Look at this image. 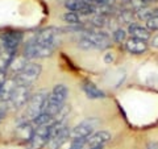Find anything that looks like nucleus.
<instances>
[{
    "instance_id": "14",
    "label": "nucleus",
    "mask_w": 158,
    "mask_h": 149,
    "mask_svg": "<svg viewBox=\"0 0 158 149\" xmlns=\"http://www.w3.org/2000/svg\"><path fill=\"white\" fill-rule=\"evenodd\" d=\"M82 90L85 91L87 98H90V99H102V98L106 96V94L102 90H99L95 84H94L92 82H90V81H83Z\"/></svg>"
},
{
    "instance_id": "4",
    "label": "nucleus",
    "mask_w": 158,
    "mask_h": 149,
    "mask_svg": "<svg viewBox=\"0 0 158 149\" xmlns=\"http://www.w3.org/2000/svg\"><path fill=\"white\" fill-rule=\"evenodd\" d=\"M41 71H42V67L40 63L28 62L27 65L23 67V70L15 77V81H16V83L20 84V86L32 87V84L41 75Z\"/></svg>"
},
{
    "instance_id": "1",
    "label": "nucleus",
    "mask_w": 158,
    "mask_h": 149,
    "mask_svg": "<svg viewBox=\"0 0 158 149\" xmlns=\"http://www.w3.org/2000/svg\"><path fill=\"white\" fill-rule=\"evenodd\" d=\"M67 96H69V90L65 84H56V86L53 87V90L49 92L45 106H44L42 113L54 120L56 115L66 104Z\"/></svg>"
},
{
    "instance_id": "3",
    "label": "nucleus",
    "mask_w": 158,
    "mask_h": 149,
    "mask_svg": "<svg viewBox=\"0 0 158 149\" xmlns=\"http://www.w3.org/2000/svg\"><path fill=\"white\" fill-rule=\"evenodd\" d=\"M70 138V128L65 121L53 123L50 128V136L48 140L49 149H59Z\"/></svg>"
},
{
    "instance_id": "5",
    "label": "nucleus",
    "mask_w": 158,
    "mask_h": 149,
    "mask_svg": "<svg viewBox=\"0 0 158 149\" xmlns=\"http://www.w3.org/2000/svg\"><path fill=\"white\" fill-rule=\"evenodd\" d=\"M52 124H41L36 126L29 141L27 143L28 149H42L48 144L49 136H50Z\"/></svg>"
},
{
    "instance_id": "9",
    "label": "nucleus",
    "mask_w": 158,
    "mask_h": 149,
    "mask_svg": "<svg viewBox=\"0 0 158 149\" xmlns=\"http://www.w3.org/2000/svg\"><path fill=\"white\" fill-rule=\"evenodd\" d=\"M31 87L28 86H20L16 83V87L12 92L11 98H9L8 103L11 104V107H13L15 110H20L21 107H24L28 103V100L31 99Z\"/></svg>"
},
{
    "instance_id": "20",
    "label": "nucleus",
    "mask_w": 158,
    "mask_h": 149,
    "mask_svg": "<svg viewBox=\"0 0 158 149\" xmlns=\"http://www.w3.org/2000/svg\"><path fill=\"white\" fill-rule=\"evenodd\" d=\"M153 16V11L152 9H149L146 6L145 7H142L140 9H137V17L138 19H141V20H148L149 17Z\"/></svg>"
},
{
    "instance_id": "18",
    "label": "nucleus",
    "mask_w": 158,
    "mask_h": 149,
    "mask_svg": "<svg viewBox=\"0 0 158 149\" xmlns=\"http://www.w3.org/2000/svg\"><path fill=\"white\" fill-rule=\"evenodd\" d=\"M112 36H113V40H115L116 42L121 44V42L125 41V38H127V32L124 31V29L118 28V29H115V31H113Z\"/></svg>"
},
{
    "instance_id": "19",
    "label": "nucleus",
    "mask_w": 158,
    "mask_h": 149,
    "mask_svg": "<svg viewBox=\"0 0 158 149\" xmlns=\"http://www.w3.org/2000/svg\"><path fill=\"white\" fill-rule=\"evenodd\" d=\"M78 46L81 49H83V50H92V49H96L95 45H94L90 40L86 38V37H82L81 40H79V41H78Z\"/></svg>"
},
{
    "instance_id": "22",
    "label": "nucleus",
    "mask_w": 158,
    "mask_h": 149,
    "mask_svg": "<svg viewBox=\"0 0 158 149\" xmlns=\"http://www.w3.org/2000/svg\"><path fill=\"white\" fill-rule=\"evenodd\" d=\"M146 29L148 31H158V17L153 15L152 17L146 20Z\"/></svg>"
},
{
    "instance_id": "26",
    "label": "nucleus",
    "mask_w": 158,
    "mask_h": 149,
    "mask_svg": "<svg viewBox=\"0 0 158 149\" xmlns=\"http://www.w3.org/2000/svg\"><path fill=\"white\" fill-rule=\"evenodd\" d=\"M148 149H158V144L157 143H149L148 144Z\"/></svg>"
},
{
    "instance_id": "15",
    "label": "nucleus",
    "mask_w": 158,
    "mask_h": 149,
    "mask_svg": "<svg viewBox=\"0 0 158 149\" xmlns=\"http://www.w3.org/2000/svg\"><path fill=\"white\" fill-rule=\"evenodd\" d=\"M128 32H129V34L132 37L138 38V40H144V41H146V40L150 38V32L148 31L146 28H142L141 25H136V24L129 25Z\"/></svg>"
},
{
    "instance_id": "21",
    "label": "nucleus",
    "mask_w": 158,
    "mask_h": 149,
    "mask_svg": "<svg viewBox=\"0 0 158 149\" xmlns=\"http://www.w3.org/2000/svg\"><path fill=\"white\" fill-rule=\"evenodd\" d=\"M106 23H107V17L104 16V15H96V16L91 20V24H92V25H94V27H98V28L104 27Z\"/></svg>"
},
{
    "instance_id": "17",
    "label": "nucleus",
    "mask_w": 158,
    "mask_h": 149,
    "mask_svg": "<svg viewBox=\"0 0 158 149\" xmlns=\"http://www.w3.org/2000/svg\"><path fill=\"white\" fill-rule=\"evenodd\" d=\"M63 20H65V23L70 24V25H78V24H81V19H79V15L77 12H66L63 15Z\"/></svg>"
},
{
    "instance_id": "11",
    "label": "nucleus",
    "mask_w": 158,
    "mask_h": 149,
    "mask_svg": "<svg viewBox=\"0 0 158 149\" xmlns=\"http://www.w3.org/2000/svg\"><path fill=\"white\" fill-rule=\"evenodd\" d=\"M88 38L90 41L95 45L96 49H106L108 46H111V38L108 37L107 33H103V32H87L85 33V36Z\"/></svg>"
},
{
    "instance_id": "16",
    "label": "nucleus",
    "mask_w": 158,
    "mask_h": 149,
    "mask_svg": "<svg viewBox=\"0 0 158 149\" xmlns=\"http://www.w3.org/2000/svg\"><path fill=\"white\" fill-rule=\"evenodd\" d=\"M87 4V0H66L65 7L71 12H81Z\"/></svg>"
},
{
    "instance_id": "10",
    "label": "nucleus",
    "mask_w": 158,
    "mask_h": 149,
    "mask_svg": "<svg viewBox=\"0 0 158 149\" xmlns=\"http://www.w3.org/2000/svg\"><path fill=\"white\" fill-rule=\"evenodd\" d=\"M111 140V133L107 131H99L92 133L90 137L85 140V145L88 148H103L106 144Z\"/></svg>"
},
{
    "instance_id": "8",
    "label": "nucleus",
    "mask_w": 158,
    "mask_h": 149,
    "mask_svg": "<svg viewBox=\"0 0 158 149\" xmlns=\"http://www.w3.org/2000/svg\"><path fill=\"white\" fill-rule=\"evenodd\" d=\"M98 120L96 119H87V120H83L82 123H79L75 128H73L70 131V138L74 141V140H86L87 137H90L95 128L98 126Z\"/></svg>"
},
{
    "instance_id": "27",
    "label": "nucleus",
    "mask_w": 158,
    "mask_h": 149,
    "mask_svg": "<svg viewBox=\"0 0 158 149\" xmlns=\"http://www.w3.org/2000/svg\"><path fill=\"white\" fill-rule=\"evenodd\" d=\"M141 2L144 3L145 6H146V4H149V3H153V2H154V0H141Z\"/></svg>"
},
{
    "instance_id": "6",
    "label": "nucleus",
    "mask_w": 158,
    "mask_h": 149,
    "mask_svg": "<svg viewBox=\"0 0 158 149\" xmlns=\"http://www.w3.org/2000/svg\"><path fill=\"white\" fill-rule=\"evenodd\" d=\"M23 42V33L17 31H7L2 33L0 36V46L4 52H7L11 56H15V53L17 52V48L20 44Z\"/></svg>"
},
{
    "instance_id": "25",
    "label": "nucleus",
    "mask_w": 158,
    "mask_h": 149,
    "mask_svg": "<svg viewBox=\"0 0 158 149\" xmlns=\"http://www.w3.org/2000/svg\"><path fill=\"white\" fill-rule=\"evenodd\" d=\"M104 61H106L107 63H111V62L113 61V56H112V53H107V54H106Z\"/></svg>"
},
{
    "instance_id": "2",
    "label": "nucleus",
    "mask_w": 158,
    "mask_h": 149,
    "mask_svg": "<svg viewBox=\"0 0 158 149\" xmlns=\"http://www.w3.org/2000/svg\"><path fill=\"white\" fill-rule=\"evenodd\" d=\"M48 95L49 92L46 90H40L36 94L31 95V99L25 104V121H33L37 116L41 115Z\"/></svg>"
},
{
    "instance_id": "28",
    "label": "nucleus",
    "mask_w": 158,
    "mask_h": 149,
    "mask_svg": "<svg viewBox=\"0 0 158 149\" xmlns=\"http://www.w3.org/2000/svg\"><path fill=\"white\" fill-rule=\"evenodd\" d=\"M153 15H154V16H157V17H158V8H156L154 11H153Z\"/></svg>"
},
{
    "instance_id": "7",
    "label": "nucleus",
    "mask_w": 158,
    "mask_h": 149,
    "mask_svg": "<svg viewBox=\"0 0 158 149\" xmlns=\"http://www.w3.org/2000/svg\"><path fill=\"white\" fill-rule=\"evenodd\" d=\"M59 36H61V33H59L58 28L49 27V28L42 29V31H40L38 33L34 34L33 41L57 49V46L59 45V42H61V38H59Z\"/></svg>"
},
{
    "instance_id": "23",
    "label": "nucleus",
    "mask_w": 158,
    "mask_h": 149,
    "mask_svg": "<svg viewBox=\"0 0 158 149\" xmlns=\"http://www.w3.org/2000/svg\"><path fill=\"white\" fill-rule=\"evenodd\" d=\"M133 17H135L133 12L132 11H128V9H125V11H121V13H120V20H121L123 23L129 24V23H132Z\"/></svg>"
},
{
    "instance_id": "12",
    "label": "nucleus",
    "mask_w": 158,
    "mask_h": 149,
    "mask_svg": "<svg viewBox=\"0 0 158 149\" xmlns=\"http://www.w3.org/2000/svg\"><path fill=\"white\" fill-rule=\"evenodd\" d=\"M125 48L131 54H142L148 50V44H146V41H144V40L131 37L129 40H127Z\"/></svg>"
},
{
    "instance_id": "24",
    "label": "nucleus",
    "mask_w": 158,
    "mask_h": 149,
    "mask_svg": "<svg viewBox=\"0 0 158 149\" xmlns=\"http://www.w3.org/2000/svg\"><path fill=\"white\" fill-rule=\"evenodd\" d=\"M150 45H152L153 48H158V34L150 37Z\"/></svg>"
},
{
    "instance_id": "13",
    "label": "nucleus",
    "mask_w": 158,
    "mask_h": 149,
    "mask_svg": "<svg viewBox=\"0 0 158 149\" xmlns=\"http://www.w3.org/2000/svg\"><path fill=\"white\" fill-rule=\"evenodd\" d=\"M15 87H16V81H15V78L8 77L6 79V82L0 86V102H7L8 103L9 98H11L12 92L15 90Z\"/></svg>"
},
{
    "instance_id": "29",
    "label": "nucleus",
    "mask_w": 158,
    "mask_h": 149,
    "mask_svg": "<svg viewBox=\"0 0 158 149\" xmlns=\"http://www.w3.org/2000/svg\"><path fill=\"white\" fill-rule=\"evenodd\" d=\"M118 2H123V3H128V2H131V0H118Z\"/></svg>"
}]
</instances>
